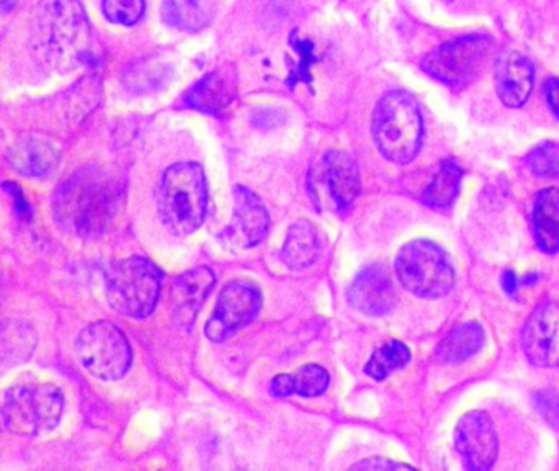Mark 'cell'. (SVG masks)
<instances>
[{
	"mask_svg": "<svg viewBox=\"0 0 559 471\" xmlns=\"http://www.w3.org/2000/svg\"><path fill=\"white\" fill-rule=\"evenodd\" d=\"M121 198L123 189L113 176L98 167H87L61 183L52 198V213L69 234L95 238L117 218Z\"/></svg>",
	"mask_w": 559,
	"mask_h": 471,
	"instance_id": "cell-1",
	"label": "cell"
},
{
	"mask_svg": "<svg viewBox=\"0 0 559 471\" xmlns=\"http://www.w3.org/2000/svg\"><path fill=\"white\" fill-rule=\"evenodd\" d=\"M35 33L42 55L59 68L81 64L90 55V25L78 0H39Z\"/></svg>",
	"mask_w": 559,
	"mask_h": 471,
	"instance_id": "cell-2",
	"label": "cell"
},
{
	"mask_svg": "<svg viewBox=\"0 0 559 471\" xmlns=\"http://www.w3.org/2000/svg\"><path fill=\"white\" fill-rule=\"evenodd\" d=\"M157 206L166 228L175 235H189L205 221L208 185L196 162L173 164L163 172L157 189Z\"/></svg>",
	"mask_w": 559,
	"mask_h": 471,
	"instance_id": "cell-3",
	"label": "cell"
},
{
	"mask_svg": "<svg viewBox=\"0 0 559 471\" xmlns=\"http://www.w3.org/2000/svg\"><path fill=\"white\" fill-rule=\"evenodd\" d=\"M372 133L386 159L394 164L414 160L424 136L417 101L402 90L382 95L373 111Z\"/></svg>",
	"mask_w": 559,
	"mask_h": 471,
	"instance_id": "cell-4",
	"label": "cell"
},
{
	"mask_svg": "<svg viewBox=\"0 0 559 471\" xmlns=\"http://www.w3.org/2000/svg\"><path fill=\"white\" fill-rule=\"evenodd\" d=\"M65 399L59 386L46 382H20L3 392L0 422L10 434L36 437L56 428Z\"/></svg>",
	"mask_w": 559,
	"mask_h": 471,
	"instance_id": "cell-5",
	"label": "cell"
},
{
	"mask_svg": "<svg viewBox=\"0 0 559 471\" xmlns=\"http://www.w3.org/2000/svg\"><path fill=\"white\" fill-rule=\"evenodd\" d=\"M162 271L143 257L113 262L105 270V297L121 316L144 319L156 310Z\"/></svg>",
	"mask_w": 559,
	"mask_h": 471,
	"instance_id": "cell-6",
	"label": "cell"
},
{
	"mask_svg": "<svg viewBox=\"0 0 559 471\" xmlns=\"http://www.w3.org/2000/svg\"><path fill=\"white\" fill-rule=\"evenodd\" d=\"M399 283L421 298H441L454 285V270L447 254L435 242H409L396 257Z\"/></svg>",
	"mask_w": 559,
	"mask_h": 471,
	"instance_id": "cell-7",
	"label": "cell"
},
{
	"mask_svg": "<svg viewBox=\"0 0 559 471\" xmlns=\"http://www.w3.org/2000/svg\"><path fill=\"white\" fill-rule=\"evenodd\" d=\"M74 349L82 369L104 382L123 378L133 362L126 336L110 321H97L84 327Z\"/></svg>",
	"mask_w": 559,
	"mask_h": 471,
	"instance_id": "cell-8",
	"label": "cell"
},
{
	"mask_svg": "<svg viewBox=\"0 0 559 471\" xmlns=\"http://www.w3.org/2000/svg\"><path fill=\"white\" fill-rule=\"evenodd\" d=\"M307 189L317 208L345 212L360 193L359 166L343 150H329L311 167Z\"/></svg>",
	"mask_w": 559,
	"mask_h": 471,
	"instance_id": "cell-9",
	"label": "cell"
},
{
	"mask_svg": "<svg viewBox=\"0 0 559 471\" xmlns=\"http://www.w3.org/2000/svg\"><path fill=\"white\" fill-rule=\"evenodd\" d=\"M489 48L490 41L486 36L451 39L428 52L422 61V69L450 87H461L477 74L489 55Z\"/></svg>",
	"mask_w": 559,
	"mask_h": 471,
	"instance_id": "cell-10",
	"label": "cell"
},
{
	"mask_svg": "<svg viewBox=\"0 0 559 471\" xmlns=\"http://www.w3.org/2000/svg\"><path fill=\"white\" fill-rule=\"evenodd\" d=\"M262 306V291L247 278L224 285L211 316L206 321L205 336L211 342H222L257 317Z\"/></svg>",
	"mask_w": 559,
	"mask_h": 471,
	"instance_id": "cell-11",
	"label": "cell"
},
{
	"mask_svg": "<svg viewBox=\"0 0 559 471\" xmlns=\"http://www.w3.org/2000/svg\"><path fill=\"white\" fill-rule=\"evenodd\" d=\"M457 448L470 470L484 471L493 467L497 458L496 428L489 414L484 411H471L458 422Z\"/></svg>",
	"mask_w": 559,
	"mask_h": 471,
	"instance_id": "cell-12",
	"label": "cell"
},
{
	"mask_svg": "<svg viewBox=\"0 0 559 471\" xmlns=\"http://www.w3.org/2000/svg\"><path fill=\"white\" fill-rule=\"evenodd\" d=\"M522 346L536 366H559V303H546L533 311L523 327Z\"/></svg>",
	"mask_w": 559,
	"mask_h": 471,
	"instance_id": "cell-13",
	"label": "cell"
},
{
	"mask_svg": "<svg viewBox=\"0 0 559 471\" xmlns=\"http://www.w3.org/2000/svg\"><path fill=\"white\" fill-rule=\"evenodd\" d=\"M350 304L368 316H385L394 310L398 291L388 268L381 264L362 268L347 291Z\"/></svg>",
	"mask_w": 559,
	"mask_h": 471,
	"instance_id": "cell-14",
	"label": "cell"
},
{
	"mask_svg": "<svg viewBox=\"0 0 559 471\" xmlns=\"http://www.w3.org/2000/svg\"><path fill=\"white\" fill-rule=\"evenodd\" d=\"M216 277L208 267H196L180 275L170 290L173 317L180 326H192L199 307L215 287Z\"/></svg>",
	"mask_w": 559,
	"mask_h": 471,
	"instance_id": "cell-15",
	"label": "cell"
},
{
	"mask_svg": "<svg viewBox=\"0 0 559 471\" xmlns=\"http://www.w3.org/2000/svg\"><path fill=\"white\" fill-rule=\"evenodd\" d=\"M535 71L522 52H503L496 64V90L503 105L522 107L532 94Z\"/></svg>",
	"mask_w": 559,
	"mask_h": 471,
	"instance_id": "cell-16",
	"label": "cell"
},
{
	"mask_svg": "<svg viewBox=\"0 0 559 471\" xmlns=\"http://www.w3.org/2000/svg\"><path fill=\"white\" fill-rule=\"evenodd\" d=\"M270 226L267 208L262 200L245 186L234 189V218L232 231L244 247H254L264 241Z\"/></svg>",
	"mask_w": 559,
	"mask_h": 471,
	"instance_id": "cell-17",
	"label": "cell"
},
{
	"mask_svg": "<svg viewBox=\"0 0 559 471\" xmlns=\"http://www.w3.org/2000/svg\"><path fill=\"white\" fill-rule=\"evenodd\" d=\"M235 97L234 81L228 71H212L196 82L185 95L189 107L212 117H224Z\"/></svg>",
	"mask_w": 559,
	"mask_h": 471,
	"instance_id": "cell-18",
	"label": "cell"
},
{
	"mask_svg": "<svg viewBox=\"0 0 559 471\" xmlns=\"http://www.w3.org/2000/svg\"><path fill=\"white\" fill-rule=\"evenodd\" d=\"M7 160L22 176L42 177L56 169L59 154L48 141L23 136L9 147Z\"/></svg>",
	"mask_w": 559,
	"mask_h": 471,
	"instance_id": "cell-19",
	"label": "cell"
},
{
	"mask_svg": "<svg viewBox=\"0 0 559 471\" xmlns=\"http://www.w3.org/2000/svg\"><path fill=\"white\" fill-rule=\"evenodd\" d=\"M319 252V231L313 222L301 219L288 229L287 239L281 249V261L291 270H303L316 262Z\"/></svg>",
	"mask_w": 559,
	"mask_h": 471,
	"instance_id": "cell-20",
	"label": "cell"
},
{
	"mask_svg": "<svg viewBox=\"0 0 559 471\" xmlns=\"http://www.w3.org/2000/svg\"><path fill=\"white\" fill-rule=\"evenodd\" d=\"M533 228L543 252L559 251V189L542 190L536 195Z\"/></svg>",
	"mask_w": 559,
	"mask_h": 471,
	"instance_id": "cell-21",
	"label": "cell"
},
{
	"mask_svg": "<svg viewBox=\"0 0 559 471\" xmlns=\"http://www.w3.org/2000/svg\"><path fill=\"white\" fill-rule=\"evenodd\" d=\"M163 22L185 32H199L211 22V9L206 0H163Z\"/></svg>",
	"mask_w": 559,
	"mask_h": 471,
	"instance_id": "cell-22",
	"label": "cell"
},
{
	"mask_svg": "<svg viewBox=\"0 0 559 471\" xmlns=\"http://www.w3.org/2000/svg\"><path fill=\"white\" fill-rule=\"evenodd\" d=\"M484 330L479 324H463L451 330L437 349L441 362L458 363L473 357L483 347Z\"/></svg>",
	"mask_w": 559,
	"mask_h": 471,
	"instance_id": "cell-23",
	"label": "cell"
},
{
	"mask_svg": "<svg viewBox=\"0 0 559 471\" xmlns=\"http://www.w3.org/2000/svg\"><path fill=\"white\" fill-rule=\"evenodd\" d=\"M38 337L28 324L7 321L0 326V360L7 363L25 362L35 350Z\"/></svg>",
	"mask_w": 559,
	"mask_h": 471,
	"instance_id": "cell-24",
	"label": "cell"
},
{
	"mask_svg": "<svg viewBox=\"0 0 559 471\" xmlns=\"http://www.w3.org/2000/svg\"><path fill=\"white\" fill-rule=\"evenodd\" d=\"M463 172L453 160H445L430 185L422 193V202L430 208H447L457 198Z\"/></svg>",
	"mask_w": 559,
	"mask_h": 471,
	"instance_id": "cell-25",
	"label": "cell"
},
{
	"mask_svg": "<svg viewBox=\"0 0 559 471\" xmlns=\"http://www.w3.org/2000/svg\"><path fill=\"white\" fill-rule=\"evenodd\" d=\"M411 360V350L401 340H389L375 350L365 365V373L376 382H385L396 370L404 369Z\"/></svg>",
	"mask_w": 559,
	"mask_h": 471,
	"instance_id": "cell-26",
	"label": "cell"
},
{
	"mask_svg": "<svg viewBox=\"0 0 559 471\" xmlns=\"http://www.w3.org/2000/svg\"><path fill=\"white\" fill-rule=\"evenodd\" d=\"M329 373L320 365H304L293 373L294 392L304 398H316L329 386Z\"/></svg>",
	"mask_w": 559,
	"mask_h": 471,
	"instance_id": "cell-27",
	"label": "cell"
},
{
	"mask_svg": "<svg viewBox=\"0 0 559 471\" xmlns=\"http://www.w3.org/2000/svg\"><path fill=\"white\" fill-rule=\"evenodd\" d=\"M105 16L117 25L133 26L146 12V0H101Z\"/></svg>",
	"mask_w": 559,
	"mask_h": 471,
	"instance_id": "cell-28",
	"label": "cell"
},
{
	"mask_svg": "<svg viewBox=\"0 0 559 471\" xmlns=\"http://www.w3.org/2000/svg\"><path fill=\"white\" fill-rule=\"evenodd\" d=\"M291 46L300 56L297 65H294L293 72H291L290 78H288L290 87H294L297 82H311V62L316 61V58L313 56V43L309 39L297 38L296 33L291 36Z\"/></svg>",
	"mask_w": 559,
	"mask_h": 471,
	"instance_id": "cell-29",
	"label": "cell"
},
{
	"mask_svg": "<svg viewBox=\"0 0 559 471\" xmlns=\"http://www.w3.org/2000/svg\"><path fill=\"white\" fill-rule=\"evenodd\" d=\"M530 170L536 176L555 179L559 177V154L552 146H542L526 159Z\"/></svg>",
	"mask_w": 559,
	"mask_h": 471,
	"instance_id": "cell-30",
	"label": "cell"
},
{
	"mask_svg": "<svg viewBox=\"0 0 559 471\" xmlns=\"http://www.w3.org/2000/svg\"><path fill=\"white\" fill-rule=\"evenodd\" d=\"M353 470H399V468H412L411 464L396 463V461L389 460V458H366V460L360 461V463L353 464Z\"/></svg>",
	"mask_w": 559,
	"mask_h": 471,
	"instance_id": "cell-31",
	"label": "cell"
},
{
	"mask_svg": "<svg viewBox=\"0 0 559 471\" xmlns=\"http://www.w3.org/2000/svg\"><path fill=\"white\" fill-rule=\"evenodd\" d=\"M270 392L277 398H287V396L293 395V373H281V375L275 376L270 383Z\"/></svg>",
	"mask_w": 559,
	"mask_h": 471,
	"instance_id": "cell-32",
	"label": "cell"
},
{
	"mask_svg": "<svg viewBox=\"0 0 559 471\" xmlns=\"http://www.w3.org/2000/svg\"><path fill=\"white\" fill-rule=\"evenodd\" d=\"M546 100L556 118H559V78L549 77L545 82Z\"/></svg>",
	"mask_w": 559,
	"mask_h": 471,
	"instance_id": "cell-33",
	"label": "cell"
},
{
	"mask_svg": "<svg viewBox=\"0 0 559 471\" xmlns=\"http://www.w3.org/2000/svg\"><path fill=\"white\" fill-rule=\"evenodd\" d=\"M502 287L503 290L507 291V293H515L517 287H519V280H517V277L512 274V271H506V274H503Z\"/></svg>",
	"mask_w": 559,
	"mask_h": 471,
	"instance_id": "cell-34",
	"label": "cell"
},
{
	"mask_svg": "<svg viewBox=\"0 0 559 471\" xmlns=\"http://www.w3.org/2000/svg\"><path fill=\"white\" fill-rule=\"evenodd\" d=\"M16 0H0V12L12 9L15 5Z\"/></svg>",
	"mask_w": 559,
	"mask_h": 471,
	"instance_id": "cell-35",
	"label": "cell"
},
{
	"mask_svg": "<svg viewBox=\"0 0 559 471\" xmlns=\"http://www.w3.org/2000/svg\"><path fill=\"white\" fill-rule=\"evenodd\" d=\"M443 2H453V0H443Z\"/></svg>",
	"mask_w": 559,
	"mask_h": 471,
	"instance_id": "cell-36",
	"label": "cell"
}]
</instances>
